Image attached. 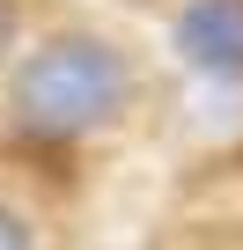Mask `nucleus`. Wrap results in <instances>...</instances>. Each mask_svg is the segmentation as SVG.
<instances>
[{
    "label": "nucleus",
    "mask_w": 243,
    "mask_h": 250,
    "mask_svg": "<svg viewBox=\"0 0 243 250\" xmlns=\"http://www.w3.org/2000/svg\"><path fill=\"white\" fill-rule=\"evenodd\" d=\"M126 59H118L103 37H52L37 44L22 66H15V125L37 140H74V133H96L126 110Z\"/></svg>",
    "instance_id": "f257e3e1"
},
{
    "label": "nucleus",
    "mask_w": 243,
    "mask_h": 250,
    "mask_svg": "<svg viewBox=\"0 0 243 250\" xmlns=\"http://www.w3.org/2000/svg\"><path fill=\"white\" fill-rule=\"evenodd\" d=\"M177 52L192 74L236 88L243 81V0H192L177 15Z\"/></svg>",
    "instance_id": "f03ea898"
},
{
    "label": "nucleus",
    "mask_w": 243,
    "mask_h": 250,
    "mask_svg": "<svg viewBox=\"0 0 243 250\" xmlns=\"http://www.w3.org/2000/svg\"><path fill=\"white\" fill-rule=\"evenodd\" d=\"M0 250H30V235H22V221L0 206Z\"/></svg>",
    "instance_id": "7ed1b4c3"
},
{
    "label": "nucleus",
    "mask_w": 243,
    "mask_h": 250,
    "mask_svg": "<svg viewBox=\"0 0 243 250\" xmlns=\"http://www.w3.org/2000/svg\"><path fill=\"white\" fill-rule=\"evenodd\" d=\"M8 37H15V15H8V0H0V52H8Z\"/></svg>",
    "instance_id": "20e7f679"
}]
</instances>
